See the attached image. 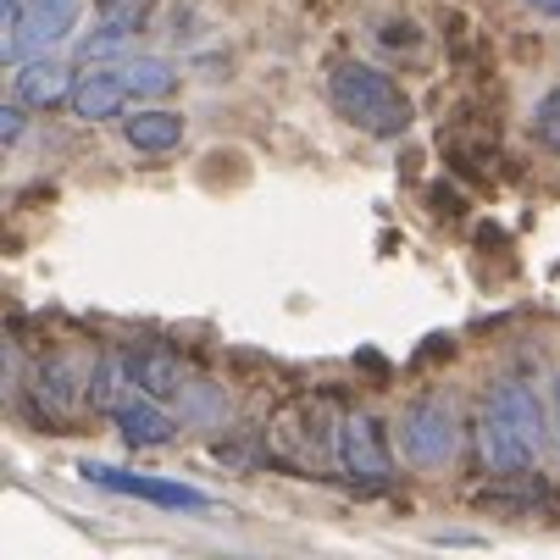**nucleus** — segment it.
<instances>
[{"label": "nucleus", "mask_w": 560, "mask_h": 560, "mask_svg": "<svg viewBox=\"0 0 560 560\" xmlns=\"http://www.w3.org/2000/svg\"><path fill=\"white\" fill-rule=\"evenodd\" d=\"M328 101H334V112H339L350 128H361L366 139H399V133L411 128V117H417L411 95L399 90L383 67H372V61H334V72H328Z\"/></svg>", "instance_id": "nucleus-1"}, {"label": "nucleus", "mask_w": 560, "mask_h": 560, "mask_svg": "<svg viewBox=\"0 0 560 560\" xmlns=\"http://www.w3.org/2000/svg\"><path fill=\"white\" fill-rule=\"evenodd\" d=\"M399 450L417 471H444L460 450V417L444 394H417L399 411Z\"/></svg>", "instance_id": "nucleus-2"}, {"label": "nucleus", "mask_w": 560, "mask_h": 560, "mask_svg": "<svg viewBox=\"0 0 560 560\" xmlns=\"http://www.w3.org/2000/svg\"><path fill=\"white\" fill-rule=\"evenodd\" d=\"M339 471L350 477L355 489H388L394 483V455H388V439H383V422L372 411H350L339 422Z\"/></svg>", "instance_id": "nucleus-3"}, {"label": "nucleus", "mask_w": 560, "mask_h": 560, "mask_svg": "<svg viewBox=\"0 0 560 560\" xmlns=\"http://www.w3.org/2000/svg\"><path fill=\"white\" fill-rule=\"evenodd\" d=\"M78 12H84V0H28L23 18H18V28L0 34V61L18 67V61H28V56L56 50L61 39H72Z\"/></svg>", "instance_id": "nucleus-4"}, {"label": "nucleus", "mask_w": 560, "mask_h": 560, "mask_svg": "<svg viewBox=\"0 0 560 560\" xmlns=\"http://www.w3.org/2000/svg\"><path fill=\"white\" fill-rule=\"evenodd\" d=\"M84 483L95 489H112V494H133V500H150L162 511H189V516H206L211 511V494L189 489V483H167V477H133V471H117V466H101V460H84Z\"/></svg>", "instance_id": "nucleus-5"}, {"label": "nucleus", "mask_w": 560, "mask_h": 560, "mask_svg": "<svg viewBox=\"0 0 560 560\" xmlns=\"http://www.w3.org/2000/svg\"><path fill=\"white\" fill-rule=\"evenodd\" d=\"M483 411H494L511 433H522L538 455H544V444H549V428H555V417L544 411V399L533 394V383H522V377H500L494 388H489V399H483Z\"/></svg>", "instance_id": "nucleus-6"}, {"label": "nucleus", "mask_w": 560, "mask_h": 560, "mask_svg": "<svg viewBox=\"0 0 560 560\" xmlns=\"http://www.w3.org/2000/svg\"><path fill=\"white\" fill-rule=\"evenodd\" d=\"M128 101H133V90H128L122 67L117 61H90V72H78L67 106H72L78 122H112V117H122Z\"/></svg>", "instance_id": "nucleus-7"}, {"label": "nucleus", "mask_w": 560, "mask_h": 560, "mask_svg": "<svg viewBox=\"0 0 560 560\" xmlns=\"http://www.w3.org/2000/svg\"><path fill=\"white\" fill-rule=\"evenodd\" d=\"M72 84H78V72H72L61 56H50V50L18 61V72H12V95H18L28 112H50V106L72 101Z\"/></svg>", "instance_id": "nucleus-8"}, {"label": "nucleus", "mask_w": 560, "mask_h": 560, "mask_svg": "<svg viewBox=\"0 0 560 560\" xmlns=\"http://www.w3.org/2000/svg\"><path fill=\"white\" fill-rule=\"evenodd\" d=\"M112 417H117V433H122L128 450H167V444H178V422L162 411V399H150L139 388L122 399Z\"/></svg>", "instance_id": "nucleus-9"}, {"label": "nucleus", "mask_w": 560, "mask_h": 560, "mask_svg": "<svg viewBox=\"0 0 560 560\" xmlns=\"http://www.w3.org/2000/svg\"><path fill=\"white\" fill-rule=\"evenodd\" d=\"M128 361V377H133V388L139 394H150V399H178V394H189V377H184V366H178V355L173 350H155V345H144V350H128L122 355Z\"/></svg>", "instance_id": "nucleus-10"}, {"label": "nucleus", "mask_w": 560, "mask_h": 560, "mask_svg": "<svg viewBox=\"0 0 560 560\" xmlns=\"http://www.w3.org/2000/svg\"><path fill=\"white\" fill-rule=\"evenodd\" d=\"M477 444H483V466L500 471V477H527L533 460H538V450H533L522 433H511L494 411L477 417Z\"/></svg>", "instance_id": "nucleus-11"}, {"label": "nucleus", "mask_w": 560, "mask_h": 560, "mask_svg": "<svg viewBox=\"0 0 560 560\" xmlns=\"http://www.w3.org/2000/svg\"><path fill=\"white\" fill-rule=\"evenodd\" d=\"M184 133H189V122H184V112H173V106H139L133 117H122V139H128V150H144V155H167V150H178Z\"/></svg>", "instance_id": "nucleus-12"}, {"label": "nucleus", "mask_w": 560, "mask_h": 560, "mask_svg": "<svg viewBox=\"0 0 560 560\" xmlns=\"http://www.w3.org/2000/svg\"><path fill=\"white\" fill-rule=\"evenodd\" d=\"M34 394H39V406H50V417H67L78 399H90V372L72 355H50L34 366Z\"/></svg>", "instance_id": "nucleus-13"}, {"label": "nucleus", "mask_w": 560, "mask_h": 560, "mask_svg": "<svg viewBox=\"0 0 560 560\" xmlns=\"http://www.w3.org/2000/svg\"><path fill=\"white\" fill-rule=\"evenodd\" d=\"M117 67H122V78H128L133 101H162V95L178 84V67L162 61V56H122Z\"/></svg>", "instance_id": "nucleus-14"}, {"label": "nucleus", "mask_w": 560, "mask_h": 560, "mask_svg": "<svg viewBox=\"0 0 560 560\" xmlns=\"http://www.w3.org/2000/svg\"><path fill=\"white\" fill-rule=\"evenodd\" d=\"M133 34L139 28H117V23H101V28H90V34H78V61H117V56H128L133 50Z\"/></svg>", "instance_id": "nucleus-15"}, {"label": "nucleus", "mask_w": 560, "mask_h": 560, "mask_svg": "<svg viewBox=\"0 0 560 560\" xmlns=\"http://www.w3.org/2000/svg\"><path fill=\"white\" fill-rule=\"evenodd\" d=\"M533 139L544 150H560V84L549 95H538V106H533Z\"/></svg>", "instance_id": "nucleus-16"}, {"label": "nucleus", "mask_w": 560, "mask_h": 560, "mask_svg": "<svg viewBox=\"0 0 560 560\" xmlns=\"http://www.w3.org/2000/svg\"><path fill=\"white\" fill-rule=\"evenodd\" d=\"M155 0H95V18L101 23H117V28H144Z\"/></svg>", "instance_id": "nucleus-17"}, {"label": "nucleus", "mask_w": 560, "mask_h": 560, "mask_svg": "<svg viewBox=\"0 0 560 560\" xmlns=\"http://www.w3.org/2000/svg\"><path fill=\"white\" fill-rule=\"evenodd\" d=\"M23 112H28V106H23L18 95H12L7 106H0V144H7V150L23 139Z\"/></svg>", "instance_id": "nucleus-18"}, {"label": "nucleus", "mask_w": 560, "mask_h": 560, "mask_svg": "<svg viewBox=\"0 0 560 560\" xmlns=\"http://www.w3.org/2000/svg\"><path fill=\"white\" fill-rule=\"evenodd\" d=\"M23 7H28V0H0V28H18Z\"/></svg>", "instance_id": "nucleus-19"}, {"label": "nucleus", "mask_w": 560, "mask_h": 560, "mask_svg": "<svg viewBox=\"0 0 560 560\" xmlns=\"http://www.w3.org/2000/svg\"><path fill=\"white\" fill-rule=\"evenodd\" d=\"M549 417H555V433H560V372H555V383H549Z\"/></svg>", "instance_id": "nucleus-20"}, {"label": "nucleus", "mask_w": 560, "mask_h": 560, "mask_svg": "<svg viewBox=\"0 0 560 560\" xmlns=\"http://www.w3.org/2000/svg\"><path fill=\"white\" fill-rule=\"evenodd\" d=\"M527 7H533L538 18H560V0H527Z\"/></svg>", "instance_id": "nucleus-21"}]
</instances>
